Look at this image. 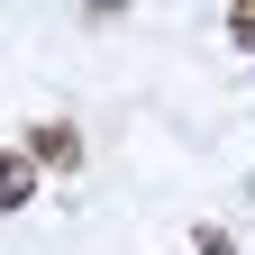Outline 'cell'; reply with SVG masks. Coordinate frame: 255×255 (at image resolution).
Masks as SVG:
<instances>
[{"label":"cell","mask_w":255,"mask_h":255,"mask_svg":"<svg viewBox=\"0 0 255 255\" xmlns=\"http://www.w3.org/2000/svg\"><path fill=\"white\" fill-rule=\"evenodd\" d=\"M18 155H27L37 173H73V164H82V137H73V119H37Z\"/></svg>","instance_id":"cell-1"},{"label":"cell","mask_w":255,"mask_h":255,"mask_svg":"<svg viewBox=\"0 0 255 255\" xmlns=\"http://www.w3.org/2000/svg\"><path fill=\"white\" fill-rule=\"evenodd\" d=\"M27 201H37V164L0 146V210H27Z\"/></svg>","instance_id":"cell-2"},{"label":"cell","mask_w":255,"mask_h":255,"mask_svg":"<svg viewBox=\"0 0 255 255\" xmlns=\"http://www.w3.org/2000/svg\"><path fill=\"white\" fill-rule=\"evenodd\" d=\"M228 37H237V46L255 55V0H237V9H228Z\"/></svg>","instance_id":"cell-3"},{"label":"cell","mask_w":255,"mask_h":255,"mask_svg":"<svg viewBox=\"0 0 255 255\" xmlns=\"http://www.w3.org/2000/svg\"><path fill=\"white\" fill-rule=\"evenodd\" d=\"M191 246H201V255H237V237H228V228H201Z\"/></svg>","instance_id":"cell-4"}]
</instances>
